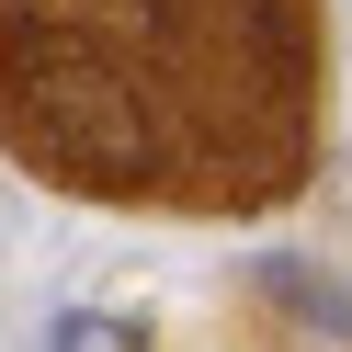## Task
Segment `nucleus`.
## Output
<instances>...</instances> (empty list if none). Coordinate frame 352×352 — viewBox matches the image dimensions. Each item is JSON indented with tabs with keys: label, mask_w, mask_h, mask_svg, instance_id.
<instances>
[{
	"label": "nucleus",
	"mask_w": 352,
	"mask_h": 352,
	"mask_svg": "<svg viewBox=\"0 0 352 352\" xmlns=\"http://www.w3.org/2000/svg\"><path fill=\"white\" fill-rule=\"evenodd\" d=\"M261 284H273L284 307H307V318H318V329H352V296H341V284H329V273H307V261H261Z\"/></svg>",
	"instance_id": "1"
},
{
	"label": "nucleus",
	"mask_w": 352,
	"mask_h": 352,
	"mask_svg": "<svg viewBox=\"0 0 352 352\" xmlns=\"http://www.w3.org/2000/svg\"><path fill=\"white\" fill-rule=\"evenodd\" d=\"M46 352H125V341H114V318H57Z\"/></svg>",
	"instance_id": "2"
}]
</instances>
